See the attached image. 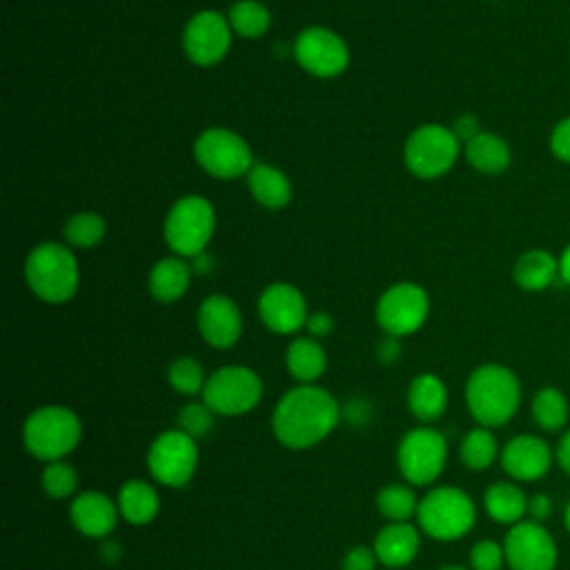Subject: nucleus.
I'll return each mask as SVG.
<instances>
[{"instance_id":"c03bdc74","label":"nucleus","mask_w":570,"mask_h":570,"mask_svg":"<svg viewBox=\"0 0 570 570\" xmlns=\"http://www.w3.org/2000/svg\"><path fill=\"white\" fill-rule=\"evenodd\" d=\"M554 459H557V465L570 476V430H566L554 448Z\"/></svg>"},{"instance_id":"37998d69","label":"nucleus","mask_w":570,"mask_h":570,"mask_svg":"<svg viewBox=\"0 0 570 570\" xmlns=\"http://www.w3.org/2000/svg\"><path fill=\"white\" fill-rule=\"evenodd\" d=\"M452 131L456 134V138H459L461 142H468V140H472L476 134H481L483 129H481L479 120H476L472 114H465V116H461V118L454 122Z\"/></svg>"},{"instance_id":"72a5a7b5","label":"nucleus","mask_w":570,"mask_h":570,"mask_svg":"<svg viewBox=\"0 0 570 570\" xmlns=\"http://www.w3.org/2000/svg\"><path fill=\"white\" fill-rule=\"evenodd\" d=\"M167 381L176 392H180L185 396L203 394V387L207 383L200 363L191 356H180V358L171 361V365L167 370Z\"/></svg>"},{"instance_id":"e433bc0d","label":"nucleus","mask_w":570,"mask_h":570,"mask_svg":"<svg viewBox=\"0 0 570 570\" xmlns=\"http://www.w3.org/2000/svg\"><path fill=\"white\" fill-rule=\"evenodd\" d=\"M505 566L503 543L492 539H481L470 550V568L472 570H501Z\"/></svg>"},{"instance_id":"bb28decb","label":"nucleus","mask_w":570,"mask_h":570,"mask_svg":"<svg viewBox=\"0 0 570 570\" xmlns=\"http://www.w3.org/2000/svg\"><path fill=\"white\" fill-rule=\"evenodd\" d=\"M463 154L476 171L488 174V176H497V174L505 171L510 165V158H512L510 145L492 131H481L472 140H468L463 145Z\"/></svg>"},{"instance_id":"b1692460","label":"nucleus","mask_w":570,"mask_h":570,"mask_svg":"<svg viewBox=\"0 0 570 570\" xmlns=\"http://www.w3.org/2000/svg\"><path fill=\"white\" fill-rule=\"evenodd\" d=\"M407 407L423 423L436 421L448 407L445 383L436 374H430V372L414 376L407 387Z\"/></svg>"},{"instance_id":"412c9836","label":"nucleus","mask_w":570,"mask_h":570,"mask_svg":"<svg viewBox=\"0 0 570 570\" xmlns=\"http://www.w3.org/2000/svg\"><path fill=\"white\" fill-rule=\"evenodd\" d=\"M118 512L131 525H147L158 517L160 499L151 483L142 479H129L120 485L118 497Z\"/></svg>"},{"instance_id":"c756f323","label":"nucleus","mask_w":570,"mask_h":570,"mask_svg":"<svg viewBox=\"0 0 570 570\" xmlns=\"http://www.w3.org/2000/svg\"><path fill=\"white\" fill-rule=\"evenodd\" d=\"M459 454L468 470L481 472V470H488L499 459L501 450L492 430L479 425L465 434V439L461 441Z\"/></svg>"},{"instance_id":"9b49d317","label":"nucleus","mask_w":570,"mask_h":570,"mask_svg":"<svg viewBox=\"0 0 570 570\" xmlns=\"http://www.w3.org/2000/svg\"><path fill=\"white\" fill-rule=\"evenodd\" d=\"M194 158L209 176L223 180L247 176L254 165L249 145L236 131L225 127L200 131L194 142Z\"/></svg>"},{"instance_id":"79ce46f5","label":"nucleus","mask_w":570,"mask_h":570,"mask_svg":"<svg viewBox=\"0 0 570 570\" xmlns=\"http://www.w3.org/2000/svg\"><path fill=\"white\" fill-rule=\"evenodd\" d=\"M305 327L312 338H323L334 330V318L327 312H314L307 316Z\"/></svg>"},{"instance_id":"a878e982","label":"nucleus","mask_w":570,"mask_h":570,"mask_svg":"<svg viewBox=\"0 0 570 570\" xmlns=\"http://www.w3.org/2000/svg\"><path fill=\"white\" fill-rule=\"evenodd\" d=\"M191 281V267L183 261V256L160 258L149 272V294L158 303L178 301Z\"/></svg>"},{"instance_id":"7c9ffc66","label":"nucleus","mask_w":570,"mask_h":570,"mask_svg":"<svg viewBox=\"0 0 570 570\" xmlns=\"http://www.w3.org/2000/svg\"><path fill=\"white\" fill-rule=\"evenodd\" d=\"M374 501H376V510L381 512V517L387 519L390 523L410 521V517H416V510H419V499H416L414 490L405 483L383 485Z\"/></svg>"},{"instance_id":"f3484780","label":"nucleus","mask_w":570,"mask_h":570,"mask_svg":"<svg viewBox=\"0 0 570 570\" xmlns=\"http://www.w3.org/2000/svg\"><path fill=\"white\" fill-rule=\"evenodd\" d=\"M258 316L274 334H294L307 323L305 296L289 283H272L258 298Z\"/></svg>"},{"instance_id":"423d86ee","label":"nucleus","mask_w":570,"mask_h":570,"mask_svg":"<svg viewBox=\"0 0 570 570\" xmlns=\"http://www.w3.org/2000/svg\"><path fill=\"white\" fill-rule=\"evenodd\" d=\"M216 227V214L207 198L183 196L167 212L163 234L169 249L183 258H196L205 252Z\"/></svg>"},{"instance_id":"ddd939ff","label":"nucleus","mask_w":570,"mask_h":570,"mask_svg":"<svg viewBox=\"0 0 570 570\" xmlns=\"http://www.w3.org/2000/svg\"><path fill=\"white\" fill-rule=\"evenodd\" d=\"M503 550L510 570H554L559 561V548L550 530L530 519L510 525Z\"/></svg>"},{"instance_id":"f257e3e1","label":"nucleus","mask_w":570,"mask_h":570,"mask_svg":"<svg viewBox=\"0 0 570 570\" xmlns=\"http://www.w3.org/2000/svg\"><path fill=\"white\" fill-rule=\"evenodd\" d=\"M338 419L341 407L327 390L301 383L278 399L272 412V432L285 448L307 450L327 439Z\"/></svg>"},{"instance_id":"dca6fc26","label":"nucleus","mask_w":570,"mask_h":570,"mask_svg":"<svg viewBox=\"0 0 570 570\" xmlns=\"http://www.w3.org/2000/svg\"><path fill=\"white\" fill-rule=\"evenodd\" d=\"M503 472L512 481H539L557 463L554 450L537 434L512 436L499 454Z\"/></svg>"},{"instance_id":"58836bf2","label":"nucleus","mask_w":570,"mask_h":570,"mask_svg":"<svg viewBox=\"0 0 570 570\" xmlns=\"http://www.w3.org/2000/svg\"><path fill=\"white\" fill-rule=\"evenodd\" d=\"M376 561L379 559L374 554V548L354 546L343 557V570H374Z\"/></svg>"},{"instance_id":"a18cd8bd","label":"nucleus","mask_w":570,"mask_h":570,"mask_svg":"<svg viewBox=\"0 0 570 570\" xmlns=\"http://www.w3.org/2000/svg\"><path fill=\"white\" fill-rule=\"evenodd\" d=\"M376 354H379V358H381V363H394L399 356H401V345H399V338H394V336H387L381 345H379V350H376Z\"/></svg>"},{"instance_id":"8fccbe9b","label":"nucleus","mask_w":570,"mask_h":570,"mask_svg":"<svg viewBox=\"0 0 570 570\" xmlns=\"http://www.w3.org/2000/svg\"><path fill=\"white\" fill-rule=\"evenodd\" d=\"M439 570H468V568H463V566H456V563H450V566H441Z\"/></svg>"},{"instance_id":"f8f14e48","label":"nucleus","mask_w":570,"mask_h":570,"mask_svg":"<svg viewBox=\"0 0 570 570\" xmlns=\"http://www.w3.org/2000/svg\"><path fill=\"white\" fill-rule=\"evenodd\" d=\"M374 314L387 336L414 334L430 314L428 292L416 283H396L381 294Z\"/></svg>"},{"instance_id":"5701e85b","label":"nucleus","mask_w":570,"mask_h":570,"mask_svg":"<svg viewBox=\"0 0 570 570\" xmlns=\"http://www.w3.org/2000/svg\"><path fill=\"white\" fill-rule=\"evenodd\" d=\"M483 510L503 525H514L528 517V497L514 481H497L483 492Z\"/></svg>"},{"instance_id":"de8ad7c7","label":"nucleus","mask_w":570,"mask_h":570,"mask_svg":"<svg viewBox=\"0 0 570 570\" xmlns=\"http://www.w3.org/2000/svg\"><path fill=\"white\" fill-rule=\"evenodd\" d=\"M102 552H105L107 561H111V559H118V557H120V552H118V546H116L114 541H107V543L102 546Z\"/></svg>"},{"instance_id":"ea45409f","label":"nucleus","mask_w":570,"mask_h":570,"mask_svg":"<svg viewBox=\"0 0 570 570\" xmlns=\"http://www.w3.org/2000/svg\"><path fill=\"white\" fill-rule=\"evenodd\" d=\"M554 512V501L550 494L546 492H537L532 497H528V517L530 521H537V523H546Z\"/></svg>"},{"instance_id":"2eb2a0df","label":"nucleus","mask_w":570,"mask_h":570,"mask_svg":"<svg viewBox=\"0 0 570 570\" xmlns=\"http://www.w3.org/2000/svg\"><path fill=\"white\" fill-rule=\"evenodd\" d=\"M232 45V27L227 16L205 9L189 18L183 29V49L187 58L198 67H212L220 62Z\"/></svg>"},{"instance_id":"6ab92c4d","label":"nucleus","mask_w":570,"mask_h":570,"mask_svg":"<svg viewBox=\"0 0 570 570\" xmlns=\"http://www.w3.org/2000/svg\"><path fill=\"white\" fill-rule=\"evenodd\" d=\"M69 519L80 534L91 539H105L114 532L120 519V512H118V503L111 497L98 490H89L73 497L69 508Z\"/></svg>"},{"instance_id":"4c0bfd02","label":"nucleus","mask_w":570,"mask_h":570,"mask_svg":"<svg viewBox=\"0 0 570 570\" xmlns=\"http://www.w3.org/2000/svg\"><path fill=\"white\" fill-rule=\"evenodd\" d=\"M550 151L561 163L570 165V116L561 118L550 131Z\"/></svg>"},{"instance_id":"09e8293b","label":"nucleus","mask_w":570,"mask_h":570,"mask_svg":"<svg viewBox=\"0 0 570 570\" xmlns=\"http://www.w3.org/2000/svg\"><path fill=\"white\" fill-rule=\"evenodd\" d=\"M563 523H566V530H568V534H570V501H568V505H566V510H563Z\"/></svg>"},{"instance_id":"473e14b6","label":"nucleus","mask_w":570,"mask_h":570,"mask_svg":"<svg viewBox=\"0 0 570 570\" xmlns=\"http://www.w3.org/2000/svg\"><path fill=\"white\" fill-rule=\"evenodd\" d=\"M107 232L105 218L96 212H80L65 223V240L71 247L89 249L96 247Z\"/></svg>"},{"instance_id":"cd10ccee","label":"nucleus","mask_w":570,"mask_h":570,"mask_svg":"<svg viewBox=\"0 0 570 570\" xmlns=\"http://www.w3.org/2000/svg\"><path fill=\"white\" fill-rule=\"evenodd\" d=\"M285 367L298 383L309 385L316 379H321L327 367L325 350L312 336L294 338L285 352Z\"/></svg>"},{"instance_id":"f704fd0d","label":"nucleus","mask_w":570,"mask_h":570,"mask_svg":"<svg viewBox=\"0 0 570 570\" xmlns=\"http://www.w3.org/2000/svg\"><path fill=\"white\" fill-rule=\"evenodd\" d=\"M40 483L47 497L51 499H67L76 492L78 488V472L71 463L65 459L60 461H49L40 474Z\"/></svg>"},{"instance_id":"6e6552de","label":"nucleus","mask_w":570,"mask_h":570,"mask_svg":"<svg viewBox=\"0 0 570 570\" xmlns=\"http://www.w3.org/2000/svg\"><path fill=\"white\" fill-rule=\"evenodd\" d=\"M200 396L214 414L240 416L258 405L263 383L261 376L245 365H225L207 376Z\"/></svg>"},{"instance_id":"c85d7f7f","label":"nucleus","mask_w":570,"mask_h":570,"mask_svg":"<svg viewBox=\"0 0 570 570\" xmlns=\"http://www.w3.org/2000/svg\"><path fill=\"white\" fill-rule=\"evenodd\" d=\"M530 412H532L534 423L546 432H557V430L566 428V423L570 419V405H568L566 394L552 385L537 390V394L532 396V403H530Z\"/></svg>"},{"instance_id":"20e7f679","label":"nucleus","mask_w":570,"mask_h":570,"mask_svg":"<svg viewBox=\"0 0 570 570\" xmlns=\"http://www.w3.org/2000/svg\"><path fill=\"white\" fill-rule=\"evenodd\" d=\"M82 423L71 407L42 405L33 410L22 425V443L27 452L40 461H60L78 448Z\"/></svg>"},{"instance_id":"4468645a","label":"nucleus","mask_w":570,"mask_h":570,"mask_svg":"<svg viewBox=\"0 0 570 570\" xmlns=\"http://www.w3.org/2000/svg\"><path fill=\"white\" fill-rule=\"evenodd\" d=\"M294 58L307 73L334 78L345 71L350 49L338 33L325 27H307L294 40Z\"/></svg>"},{"instance_id":"f03ea898","label":"nucleus","mask_w":570,"mask_h":570,"mask_svg":"<svg viewBox=\"0 0 570 570\" xmlns=\"http://www.w3.org/2000/svg\"><path fill=\"white\" fill-rule=\"evenodd\" d=\"M465 405L481 428H501L512 421L521 405V383L505 365H479L468 376Z\"/></svg>"},{"instance_id":"393cba45","label":"nucleus","mask_w":570,"mask_h":570,"mask_svg":"<svg viewBox=\"0 0 570 570\" xmlns=\"http://www.w3.org/2000/svg\"><path fill=\"white\" fill-rule=\"evenodd\" d=\"M247 187L254 200L265 209H283L292 200L289 178L281 169L265 163L252 165L247 171Z\"/></svg>"},{"instance_id":"49530a36","label":"nucleus","mask_w":570,"mask_h":570,"mask_svg":"<svg viewBox=\"0 0 570 570\" xmlns=\"http://www.w3.org/2000/svg\"><path fill=\"white\" fill-rule=\"evenodd\" d=\"M559 281L570 287V243L559 254Z\"/></svg>"},{"instance_id":"1a4fd4ad","label":"nucleus","mask_w":570,"mask_h":570,"mask_svg":"<svg viewBox=\"0 0 570 570\" xmlns=\"http://www.w3.org/2000/svg\"><path fill=\"white\" fill-rule=\"evenodd\" d=\"M198 468L196 439L176 430L158 434L147 452V470L154 481L165 488H183L191 481Z\"/></svg>"},{"instance_id":"7ed1b4c3","label":"nucleus","mask_w":570,"mask_h":570,"mask_svg":"<svg viewBox=\"0 0 570 570\" xmlns=\"http://www.w3.org/2000/svg\"><path fill=\"white\" fill-rule=\"evenodd\" d=\"M29 289L45 303H67L78 292L80 269L69 247L45 240L36 245L24 261Z\"/></svg>"},{"instance_id":"9d476101","label":"nucleus","mask_w":570,"mask_h":570,"mask_svg":"<svg viewBox=\"0 0 570 570\" xmlns=\"http://www.w3.org/2000/svg\"><path fill=\"white\" fill-rule=\"evenodd\" d=\"M448 443L434 428L410 430L396 450V463L403 479L412 485H430L445 470Z\"/></svg>"},{"instance_id":"39448f33","label":"nucleus","mask_w":570,"mask_h":570,"mask_svg":"<svg viewBox=\"0 0 570 570\" xmlns=\"http://www.w3.org/2000/svg\"><path fill=\"white\" fill-rule=\"evenodd\" d=\"M416 521L430 539L456 541L474 528L476 505L461 488L439 485L419 499Z\"/></svg>"},{"instance_id":"4be33fe9","label":"nucleus","mask_w":570,"mask_h":570,"mask_svg":"<svg viewBox=\"0 0 570 570\" xmlns=\"http://www.w3.org/2000/svg\"><path fill=\"white\" fill-rule=\"evenodd\" d=\"M512 278L525 292H543L559 281V256L546 249H530L517 258Z\"/></svg>"},{"instance_id":"a211bd4d","label":"nucleus","mask_w":570,"mask_h":570,"mask_svg":"<svg viewBox=\"0 0 570 570\" xmlns=\"http://www.w3.org/2000/svg\"><path fill=\"white\" fill-rule=\"evenodd\" d=\"M198 332L207 345L216 350L232 347L243 332V318L238 305L225 294L207 296L198 307Z\"/></svg>"},{"instance_id":"2f4dec72","label":"nucleus","mask_w":570,"mask_h":570,"mask_svg":"<svg viewBox=\"0 0 570 570\" xmlns=\"http://www.w3.org/2000/svg\"><path fill=\"white\" fill-rule=\"evenodd\" d=\"M227 20L232 31L243 38H258L269 29V9L258 0H238L229 7Z\"/></svg>"},{"instance_id":"0eeeda50","label":"nucleus","mask_w":570,"mask_h":570,"mask_svg":"<svg viewBox=\"0 0 570 570\" xmlns=\"http://www.w3.org/2000/svg\"><path fill=\"white\" fill-rule=\"evenodd\" d=\"M461 151L456 134L443 125L430 122L410 134L403 147L405 167L419 178H439L452 169Z\"/></svg>"},{"instance_id":"a19ab883","label":"nucleus","mask_w":570,"mask_h":570,"mask_svg":"<svg viewBox=\"0 0 570 570\" xmlns=\"http://www.w3.org/2000/svg\"><path fill=\"white\" fill-rule=\"evenodd\" d=\"M341 416L352 425H365L372 416V407L363 399H352L341 407Z\"/></svg>"},{"instance_id":"c9c22d12","label":"nucleus","mask_w":570,"mask_h":570,"mask_svg":"<svg viewBox=\"0 0 570 570\" xmlns=\"http://www.w3.org/2000/svg\"><path fill=\"white\" fill-rule=\"evenodd\" d=\"M214 412L209 410V405L205 401L200 403H187L180 412H178V430L189 434L191 439H203L205 434H209L212 425H214Z\"/></svg>"},{"instance_id":"aec40b11","label":"nucleus","mask_w":570,"mask_h":570,"mask_svg":"<svg viewBox=\"0 0 570 570\" xmlns=\"http://www.w3.org/2000/svg\"><path fill=\"white\" fill-rule=\"evenodd\" d=\"M374 554L387 568H403L414 561L421 548V534L410 521L387 523L374 537Z\"/></svg>"}]
</instances>
